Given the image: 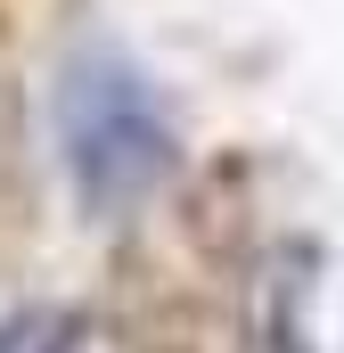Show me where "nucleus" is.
Returning <instances> with one entry per match:
<instances>
[{
  "label": "nucleus",
  "instance_id": "obj_1",
  "mask_svg": "<svg viewBox=\"0 0 344 353\" xmlns=\"http://www.w3.org/2000/svg\"><path fill=\"white\" fill-rule=\"evenodd\" d=\"M58 148L90 214H123L172 173V115L140 66L83 50L58 74Z\"/></svg>",
  "mask_w": 344,
  "mask_h": 353
},
{
  "label": "nucleus",
  "instance_id": "obj_2",
  "mask_svg": "<svg viewBox=\"0 0 344 353\" xmlns=\"http://www.w3.org/2000/svg\"><path fill=\"white\" fill-rule=\"evenodd\" d=\"M41 353H148V345H131L123 329H66L58 345H41Z\"/></svg>",
  "mask_w": 344,
  "mask_h": 353
}]
</instances>
